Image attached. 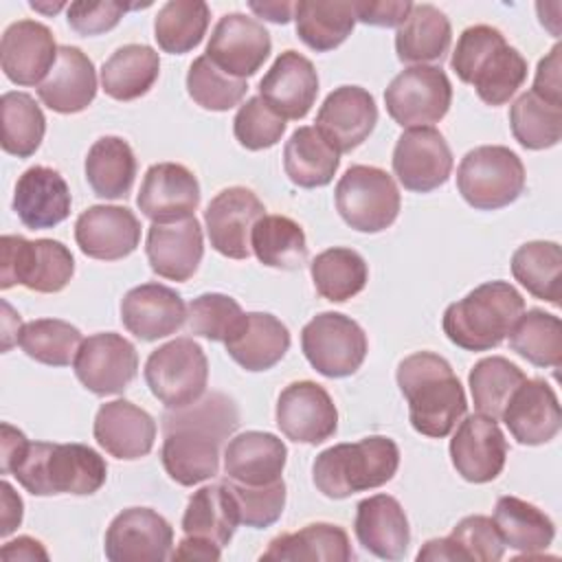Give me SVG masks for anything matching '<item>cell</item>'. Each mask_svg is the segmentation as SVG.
Returning <instances> with one entry per match:
<instances>
[{"label":"cell","instance_id":"1","mask_svg":"<svg viewBox=\"0 0 562 562\" xmlns=\"http://www.w3.org/2000/svg\"><path fill=\"white\" fill-rule=\"evenodd\" d=\"M237 426L239 411L224 393H209L189 406L167 408L160 461L169 479L184 487L213 479L220 470V448Z\"/></svg>","mask_w":562,"mask_h":562},{"label":"cell","instance_id":"2","mask_svg":"<svg viewBox=\"0 0 562 562\" xmlns=\"http://www.w3.org/2000/svg\"><path fill=\"white\" fill-rule=\"evenodd\" d=\"M397 386L408 402L411 426L432 439L448 437L465 417V391L450 362L432 351H415L397 364Z\"/></svg>","mask_w":562,"mask_h":562},{"label":"cell","instance_id":"3","mask_svg":"<svg viewBox=\"0 0 562 562\" xmlns=\"http://www.w3.org/2000/svg\"><path fill=\"white\" fill-rule=\"evenodd\" d=\"M9 474L35 496H86L103 487L108 465L97 450L83 443L29 441Z\"/></svg>","mask_w":562,"mask_h":562},{"label":"cell","instance_id":"4","mask_svg":"<svg viewBox=\"0 0 562 562\" xmlns=\"http://www.w3.org/2000/svg\"><path fill=\"white\" fill-rule=\"evenodd\" d=\"M450 66L487 105L507 103L527 79V59L490 24L468 26L459 35Z\"/></svg>","mask_w":562,"mask_h":562},{"label":"cell","instance_id":"5","mask_svg":"<svg viewBox=\"0 0 562 562\" xmlns=\"http://www.w3.org/2000/svg\"><path fill=\"white\" fill-rule=\"evenodd\" d=\"M525 299L507 281H485L443 312V334L465 351H490L498 347L518 316Z\"/></svg>","mask_w":562,"mask_h":562},{"label":"cell","instance_id":"6","mask_svg":"<svg viewBox=\"0 0 562 562\" xmlns=\"http://www.w3.org/2000/svg\"><path fill=\"white\" fill-rule=\"evenodd\" d=\"M400 468V448L382 435L356 443H336L323 450L312 465L316 490L327 498H347L356 492L389 483Z\"/></svg>","mask_w":562,"mask_h":562},{"label":"cell","instance_id":"7","mask_svg":"<svg viewBox=\"0 0 562 562\" xmlns=\"http://www.w3.org/2000/svg\"><path fill=\"white\" fill-rule=\"evenodd\" d=\"M457 189L476 211L509 206L525 191V165L505 145L474 147L459 162Z\"/></svg>","mask_w":562,"mask_h":562},{"label":"cell","instance_id":"8","mask_svg":"<svg viewBox=\"0 0 562 562\" xmlns=\"http://www.w3.org/2000/svg\"><path fill=\"white\" fill-rule=\"evenodd\" d=\"M75 274L72 252L57 239H24L2 235L0 239V288L20 283L40 294L61 292Z\"/></svg>","mask_w":562,"mask_h":562},{"label":"cell","instance_id":"9","mask_svg":"<svg viewBox=\"0 0 562 562\" xmlns=\"http://www.w3.org/2000/svg\"><path fill=\"white\" fill-rule=\"evenodd\" d=\"M336 209L347 226L358 233L386 231L400 215L395 180L380 167L351 165L334 191Z\"/></svg>","mask_w":562,"mask_h":562},{"label":"cell","instance_id":"10","mask_svg":"<svg viewBox=\"0 0 562 562\" xmlns=\"http://www.w3.org/2000/svg\"><path fill=\"white\" fill-rule=\"evenodd\" d=\"M145 382L167 408H182L206 393L209 360L193 338H176L154 349L145 362Z\"/></svg>","mask_w":562,"mask_h":562},{"label":"cell","instance_id":"11","mask_svg":"<svg viewBox=\"0 0 562 562\" xmlns=\"http://www.w3.org/2000/svg\"><path fill=\"white\" fill-rule=\"evenodd\" d=\"M367 347L364 329L340 312H321L301 331L303 356L325 378L353 375L367 358Z\"/></svg>","mask_w":562,"mask_h":562},{"label":"cell","instance_id":"12","mask_svg":"<svg viewBox=\"0 0 562 562\" xmlns=\"http://www.w3.org/2000/svg\"><path fill=\"white\" fill-rule=\"evenodd\" d=\"M452 103V86L439 66H408L384 90L389 116L402 127H430Z\"/></svg>","mask_w":562,"mask_h":562},{"label":"cell","instance_id":"13","mask_svg":"<svg viewBox=\"0 0 562 562\" xmlns=\"http://www.w3.org/2000/svg\"><path fill=\"white\" fill-rule=\"evenodd\" d=\"M77 380L94 395H116L127 389L138 371L136 347L114 331L88 336L72 362Z\"/></svg>","mask_w":562,"mask_h":562},{"label":"cell","instance_id":"14","mask_svg":"<svg viewBox=\"0 0 562 562\" xmlns=\"http://www.w3.org/2000/svg\"><path fill=\"white\" fill-rule=\"evenodd\" d=\"M452 151L435 127H408L393 149V173L413 193H430L448 182Z\"/></svg>","mask_w":562,"mask_h":562},{"label":"cell","instance_id":"15","mask_svg":"<svg viewBox=\"0 0 562 562\" xmlns=\"http://www.w3.org/2000/svg\"><path fill=\"white\" fill-rule=\"evenodd\" d=\"M173 529L151 507L116 514L105 531L103 551L110 562H162L171 558Z\"/></svg>","mask_w":562,"mask_h":562},{"label":"cell","instance_id":"16","mask_svg":"<svg viewBox=\"0 0 562 562\" xmlns=\"http://www.w3.org/2000/svg\"><path fill=\"white\" fill-rule=\"evenodd\" d=\"M272 50L270 33L246 13H226L217 20L206 44V57L226 75L252 77Z\"/></svg>","mask_w":562,"mask_h":562},{"label":"cell","instance_id":"17","mask_svg":"<svg viewBox=\"0 0 562 562\" xmlns=\"http://www.w3.org/2000/svg\"><path fill=\"white\" fill-rule=\"evenodd\" d=\"M266 215L263 202L246 187L222 189L204 211L211 246L228 259H248L255 224Z\"/></svg>","mask_w":562,"mask_h":562},{"label":"cell","instance_id":"18","mask_svg":"<svg viewBox=\"0 0 562 562\" xmlns=\"http://www.w3.org/2000/svg\"><path fill=\"white\" fill-rule=\"evenodd\" d=\"M277 426L296 443H323L338 428V411L331 395L312 380L288 384L277 400Z\"/></svg>","mask_w":562,"mask_h":562},{"label":"cell","instance_id":"19","mask_svg":"<svg viewBox=\"0 0 562 562\" xmlns=\"http://www.w3.org/2000/svg\"><path fill=\"white\" fill-rule=\"evenodd\" d=\"M450 459L468 483L494 481L507 459V439L496 419L476 413L459 422L450 439Z\"/></svg>","mask_w":562,"mask_h":562},{"label":"cell","instance_id":"20","mask_svg":"<svg viewBox=\"0 0 562 562\" xmlns=\"http://www.w3.org/2000/svg\"><path fill=\"white\" fill-rule=\"evenodd\" d=\"M375 123L373 94L360 86H340L325 97L314 127L338 154H347L369 138Z\"/></svg>","mask_w":562,"mask_h":562},{"label":"cell","instance_id":"21","mask_svg":"<svg viewBox=\"0 0 562 562\" xmlns=\"http://www.w3.org/2000/svg\"><path fill=\"white\" fill-rule=\"evenodd\" d=\"M75 241L86 257L116 261L140 244V222L127 206L94 204L75 222Z\"/></svg>","mask_w":562,"mask_h":562},{"label":"cell","instance_id":"22","mask_svg":"<svg viewBox=\"0 0 562 562\" xmlns=\"http://www.w3.org/2000/svg\"><path fill=\"white\" fill-rule=\"evenodd\" d=\"M59 46L53 31L35 20L9 24L0 42V64L9 81L18 86H40L57 61Z\"/></svg>","mask_w":562,"mask_h":562},{"label":"cell","instance_id":"23","mask_svg":"<svg viewBox=\"0 0 562 562\" xmlns=\"http://www.w3.org/2000/svg\"><path fill=\"white\" fill-rule=\"evenodd\" d=\"M136 204L151 224L191 217L200 204L198 178L184 165L156 162L143 176Z\"/></svg>","mask_w":562,"mask_h":562},{"label":"cell","instance_id":"24","mask_svg":"<svg viewBox=\"0 0 562 562\" xmlns=\"http://www.w3.org/2000/svg\"><path fill=\"white\" fill-rule=\"evenodd\" d=\"M501 419L509 435L522 446L549 443L562 426L555 391L540 378H527L509 397Z\"/></svg>","mask_w":562,"mask_h":562},{"label":"cell","instance_id":"25","mask_svg":"<svg viewBox=\"0 0 562 562\" xmlns=\"http://www.w3.org/2000/svg\"><path fill=\"white\" fill-rule=\"evenodd\" d=\"M318 94V75L314 64L296 50H283L259 81V97L281 116L303 119Z\"/></svg>","mask_w":562,"mask_h":562},{"label":"cell","instance_id":"26","mask_svg":"<svg viewBox=\"0 0 562 562\" xmlns=\"http://www.w3.org/2000/svg\"><path fill=\"white\" fill-rule=\"evenodd\" d=\"M145 252L158 277L169 281L191 279L204 255L200 222L191 215L176 222L151 224L147 231Z\"/></svg>","mask_w":562,"mask_h":562},{"label":"cell","instance_id":"27","mask_svg":"<svg viewBox=\"0 0 562 562\" xmlns=\"http://www.w3.org/2000/svg\"><path fill=\"white\" fill-rule=\"evenodd\" d=\"M121 321L130 334L151 342L176 334L187 321L182 296L162 283H140L121 301Z\"/></svg>","mask_w":562,"mask_h":562},{"label":"cell","instance_id":"28","mask_svg":"<svg viewBox=\"0 0 562 562\" xmlns=\"http://www.w3.org/2000/svg\"><path fill=\"white\" fill-rule=\"evenodd\" d=\"M97 443L114 459L134 461L147 457L156 439L154 417L130 400H112L99 406L92 426Z\"/></svg>","mask_w":562,"mask_h":562},{"label":"cell","instance_id":"29","mask_svg":"<svg viewBox=\"0 0 562 562\" xmlns=\"http://www.w3.org/2000/svg\"><path fill=\"white\" fill-rule=\"evenodd\" d=\"M70 189L64 176L53 167H29L15 182L13 211L31 231H44L61 224L70 215Z\"/></svg>","mask_w":562,"mask_h":562},{"label":"cell","instance_id":"30","mask_svg":"<svg viewBox=\"0 0 562 562\" xmlns=\"http://www.w3.org/2000/svg\"><path fill=\"white\" fill-rule=\"evenodd\" d=\"M37 97L53 112H83L97 97V70L92 59L77 46H59L55 66L37 86Z\"/></svg>","mask_w":562,"mask_h":562},{"label":"cell","instance_id":"31","mask_svg":"<svg viewBox=\"0 0 562 562\" xmlns=\"http://www.w3.org/2000/svg\"><path fill=\"white\" fill-rule=\"evenodd\" d=\"M353 531L358 542L382 560L404 558L411 542L408 518L400 501L389 494H373L358 503Z\"/></svg>","mask_w":562,"mask_h":562},{"label":"cell","instance_id":"32","mask_svg":"<svg viewBox=\"0 0 562 562\" xmlns=\"http://www.w3.org/2000/svg\"><path fill=\"white\" fill-rule=\"evenodd\" d=\"M288 461L285 443L263 430H246L224 448V474L241 485H268L281 479Z\"/></svg>","mask_w":562,"mask_h":562},{"label":"cell","instance_id":"33","mask_svg":"<svg viewBox=\"0 0 562 562\" xmlns=\"http://www.w3.org/2000/svg\"><path fill=\"white\" fill-rule=\"evenodd\" d=\"M226 353L246 371L272 369L290 349L288 327L268 312H248L224 340Z\"/></svg>","mask_w":562,"mask_h":562},{"label":"cell","instance_id":"34","mask_svg":"<svg viewBox=\"0 0 562 562\" xmlns=\"http://www.w3.org/2000/svg\"><path fill=\"white\" fill-rule=\"evenodd\" d=\"M505 553V542L490 516H465L461 518L450 536L428 540L417 560H476L496 562Z\"/></svg>","mask_w":562,"mask_h":562},{"label":"cell","instance_id":"35","mask_svg":"<svg viewBox=\"0 0 562 562\" xmlns=\"http://www.w3.org/2000/svg\"><path fill=\"white\" fill-rule=\"evenodd\" d=\"M351 558L347 531L331 522H312L294 533H281L261 553V560L281 562H349Z\"/></svg>","mask_w":562,"mask_h":562},{"label":"cell","instance_id":"36","mask_svg":"<svg viewBox=\"0 0 562 562\" xmlns=\"http://www.w3.org/2000/svg\"><path fill=\"white\" fill-rule=\"evenodd\" d=\"M452 40L450 20L435 4H413L404 24L395 33V53L404 64L426 66L441 61Z\"/></svg>","mask_w":562,"mask_h":562},{"label":"cell","instance_id":"37","mask_svg":"<svg viewBox=\"0 0 562 562\" xmlns=\"http://www.w3.org/2000/svg\"><path fill=\"white\" fill-rule=\"evenodd\" d=\"M239 525V512L228 485H204L187 503L182 516V531L191 538L209 540L217 547H226Z\"/></svg>","mask_w":562,"mask_h":562},{"label":"cell","instance_id":"38","mask_svg":"<svg viewBox=\"0 0 562 562\" xmlns=\"http://www.w3.org/2000/svg\"><path fill=\"white\" fill-rule=\"evenodd\" d=\"M160 72V57L147 44H125L101 66V88L116 101H134L151 90Z\"/></svg>","mask_w":562,"mask_h":562},{"label":"cell","instance_id":"39","mask_svg":"<svg viewBox=\"0 0 562 562\" xmlns=\"http://www.w3.org/2000/svg\"><path fill=\"white\" fill-rule=\"evenodd\" d=\"M340 154L318 134L316 127L303 125L290 134L283 147V169L292 184L303 189L325 187L334 180Z\"/></svg>","mask_w":562,"mask_h":562},{"label":"cell","instance_id":"40","mask_svg":"<svg viewBox=\"0 0 562 562\" xmlns=\"http://www.w3.org/2000/svg\"><path fill=\"white\" fill-rule=\"evenodd\" d=\"M494 525L505 547L520 551L525 558L540 555L555 536L553 520L518 496H501L494 507Z\"/></svg>","mask_w":562,"mask_h":562},{"label":"cell","instance_id":"41","mask_svg":"<svg viewBox=\"0 0 562 562\" xmlns=\"http://www.w3.org/2000/svg\"><path fill=\"white\" fill-rule=\"evenodd\" d=\"M136 178V156L121 136H101L86 156V180L94 195L119 200L132 191Z\"/></svg>","mask_w":562,"mask_h":562},{"label":"cell","instance_id":"42","mask_svg":"<svg viewBox=\"0 0 562 562\" xmlns=\"http://www.w3.org/2000/svg\"><path fill=\"white\" fill-rule=\"evenodd\" d=\"M294 22L296 35L307 48L327 53L351 35L356 26V13L351 2L301 0L294 2Z\"/></svg>","mask_w":562,"mask_h":562},{"label":"cell","instance_id":"43","mask_svg":"<svg viewBox=\"0 0 562 562\" xmlns=\"http://www.w3.org/2000/svg\"><path fill=\"white\" fill-rule=\"evenodd\" d=\"M310 274L316 292L331 301L342 303L356 294H360L369 279L367 261L353 248L334 246L314 257L310 263Z\"/></svg>","mask_w":562,"mask_h":562},{"label":"cell","instance_id":"44","mask_svg":"<svg viewBox=\"0 0 562 562\" xmlns=\"http://www.w3.org/2000/svg\"><path fill=\"white\" fill-rule=\"evenodd\" d=\"M250 248L268 268L299 270L307 261L305 233L285 215H263L252 228Z\"/></svg>","mask_w":562,"mask_h":562},{"label":"cell","instance_id":"45","mask_svg":"<svg viewBox=\"0 0 562 562\" xmlns=\"http://www.w3.org/2000/svg\"><path fill=\"white\" fill-rule=\"evenodd\" d=\"M562 248L555 241H527L512 255L514 279L536 299L560 305Z\"/></svg>","mask_w":562,"mask_h":562},{"label":"cell","instance_id":"46","mask_svg":"<svg viewBox=\"0 0 562 562\" xmlns=\"http://www.w3.org/2000/svg\"><path fill=\"white\" fill-rule=\"evenodd\" d=\"M211 9L202 0H169L158 9L154 37L165 53L184 55L206 35Z\"/></svg>","mask_w":562,"mask_h":562},{"label":"cell","instance_id":"47","mask_svg":"<svg viewBox=\"0 0 562 562\" xmlns=\"http://www.w3.org/2000/svg\"><path fill=\"white\" fill-rule=\"evenodd\" d=\"M509 347L536 367L562 364V323L544 310H527L509 329Z\"/></svg>","mask_w":562,"mask_h":562},{"label":"cell","instance_id":"48","mask_svg":"<svg viewBox=\"0 0 562 562\" xmlns=\"http://www.w3.org/2000/svg\"><path fill=\"white\" fill-rule=\"evenodd\" d=\"M527 380L522 369L503 356L481 358L468 375V386L472 393L474 408L481 415L501 419L514 391Z\"/></svg>","mask_w":562,"mask_h":562},{"label":"cell","instance_id":"49","mask_svg":"<svg viewBox=\"0 0 562 562\" xmlns=\"http://www.w3.org/2000/svg\"><path fill=\"white\" fill-rule=\"evenodd\" d=\"M509 127L525 149H549L562 138V105L527 90L509 108Z\"/></svg>","mask_w":562,"mask_h":562},{"label":"cell","instance_id":"50","mask_svg":"<svg viewBox=\"0 0 562 562\" xmlns=\"http://www.w3.org/2000/svg\"><path fill=\"white\" fill-rule=\"evenodd\" d=\"M2 149L18 158H29L42 145L46 119L35 99L26 92H4L0 99Z\"/></svg>","mask_w":562,"mask_h":562},{"label":"cell","instance_id":"51","mask_svg":"<svg viewBox=\"0 0 562 562\" xmlns=\"http://www.w3.org/2000/svg\"><path fill=\"white\" fill-rule=\"evenodd\" d=\"M22 351L48 367H68L83 342L81 331L61 318H35L20 331Z\"/></svg>","mask_w":562,"mask_h":562},{"label":"cell","instance_id":"52","mask_svg":"<svg viewBox=\"0 0 562 562\" xmlns=\"http://www.w3.org/2000/svg\"><path fill=\"white\" fill-rule=\"evenodd\" d=\"M246 79H237L220 70L206 55L193 59L187 72V92L204 110L226 112L246 97Z\"/></svg>","mask_w":562,"mask_h":562},{"label":"cell","instance_id":"53","mask_svg":"<svg viewBox=\"0 0 562 562\" xmlns=\"http://www.w3.org/2000/svg\"><path fill=\"white\" fill-rule=\"evenodd\" d=\"M241 305L222 292H206L187 305V325L193 336L224 342L241 321Z\"/></svg>","mask_w":562,"mask_h":562},{"label":"cell","instance_id":"54","mask_svg":"<svg viewBox=\"0 0 562 562\" xmlns=\"http://www.w3.org/2000/svg\"><path fill=\"white\" fill-rule=\"evenodd\" d=\"M235 498L239 512V525L263 529L274 525L285 507V483L283 479L268 485H241L235 481H224Z\"/></svg>","mask_w":562,"mask_h":562},{"label":"cell","instance_id":"55","mask_svg":"<svg viewBox=\"0 0 562 562\" xmlns=\"http://www.w3.org/2000/svg\"><path fill=\"white\" fill-rule=\"evenodd\" d=\"M283 132L285 119H281L259 94L241 103L233 119V134L237 143L250 151L277 145Z\"/></svg>","mask_w":562,"mask_h":562},{"label":"cell","instance_id":"56","mask_svg":"<svg viewBox=\"0 0 562 562\" xmlns=\"http://www.w3.org/2000/svg\"><path fill=\"white\" fill-rule=\"evenodd\" d=\"M138 4H121V2H70L66 9V20L70 29L79 35H101L112 31L125 11L136 9Z\"/></svg>","mask_w":562,"mask_h":562},{"label":"cell","instance_id":"57","mask_svg":"<svg viewBox=\"0 0 562 562\" xmlns=\"http://www.w3.org/2000/svg\"><path fill=\"white\" fill-rule=\"evenodd\" d=\"M356 20L369 26H402L413 9L408 0H358L351 2Z\"/></svg>","mask_w":562,"mask_h":562},{"label":"cell","instance_id":"58","mask_svg":"<svg viewBox=\"0 0 562 562\" xmlns=\"http://www.w3.org/2000/svg\"><path fill=\"white\" fill-rule=\"evenodd\" d=\"M560 44L551 48L547 57L538 61L536 79L531 86V92L538 94L540 99H547L551 103L562 105V79H560Z\"/></svg>","mask_w":562,"mask_h":562},{"label":"cell","instance_id":"59","mask_svg":"<svg viewBox=\"0 0 562 562\" xmlns=\"http://www.w3.org/2000/svg\"><path fill=\"white\" fill-rule=\"evenodd\" d=\"M2 560L4 562H20V560H48V553L46 549L42 547L40 540L31 538V536H18L15 540L11 542H4L2 544V551H0Z\"/></svg>","mask_w":562,"mask_h":562},{"label":"cell","instance_id":"60","mask_svg":"<svg viewBox=\"0 0 562 562\" xmlns=\"http://www.w3.org/2000/svg\"><path fill=\"white\" fill-rule=\"evenodd\" d=\"M26 446H29V439L22 430L13 428L11 424H2V437H0V450H2L0 470H2V474H9L11 465L20 459V454L24 452Z\"/></svg>","mask_w":562,"mask_h":562},{"label":"cell","instance_id":"61","mask_svg":"<svg viewBox=\"0 0 562 562\" xmlns=\"http://www.w3.org/2000/svg\"><path fill=\"white\" fill-rule=\"evenodd\" d=\"M171 558L173 560H220L222 558V547H217L209 540H202V538L184 536L178 542Z\"/></svg>","mask_w":562,"mask_h":562},{"label":"cell","instance_id":"62","mask_svg":"<svg viewBox=\"0 0 562 562\" xmlns=\"http://www.w3.org/2000/svg\"><path fill=\"white\" fill-rule=\"evenodd\" d=\"M0 490H2V525H0V536L7 538L11 531H15V527H20L22 522V498L13 492V487L2 481L0 483Z\"/></svg>","mask_w":562,"mask_h":562},{"label":"cell","instance_id":"63","mask_svg":"<svg viewBox=\"0 0 562 562\" xmlns=\"http://www.w3.org/2000/svg\"><path fill=\"white\" fill-rule=\"evenodd\" d=\"M248 9L257 13V18H263L274 24H288L294 18V2H279V0H266V2H248Z\"/></svg>","mask_w":562,"mask_h":562},{"label":"cell","instance_id":"64","mask_svg":"<svg viewBox=\"0 0 562 562\" xmlns=\"http://www.w3.org/2000/svg\"><path fill=\"white\" fill-rule=\"evenodd\" d=\"M66 2H55V4H44V2H31V9L42 11V13H57L59 9H64Z\"/></svg>","mask_w":562,"mask_h":562}]
</instances>
